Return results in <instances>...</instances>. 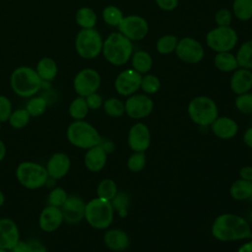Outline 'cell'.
Instances as JSON below:
<instances>
[{"label":"cell","mask_w":252,"mask_h":252,"mask_svg":"<svg viewBox=\"0 0 252 252\" xmlns=\"http://www.w3.org/2000/svg\"><path fill=\"white\" fill-rule=\"evenodd\" d=\"M47 108V100L43 96L33 95L30 97L26 104V109L32 117H38L42 115Z\"/></svg>","instance_id":"obj_32"},{"label":"cell","mask_w":252,"mask_h":252,"mask_svg":"<svg viewBox=\"0 0 252 252\" xmlns=\"http://www.w3.org/2000/svg\"><path fill=\"white\" fill-rule=\"evenodd\" d=\"M102 105L106 114L111 117H120L125 112L124 103L116 97L107 98Z\"/></svg>","instance_id":"obj_37"},{"label":"cell","mask_w":252,"mask_h":252,"mask_svg":"<svg viewBox=\"0 0 252 252\" xmlns=\"http://www.w3.org/2000/svg\"><path fill=\"white\" fill-rule=\"evenodd\" d=\"M101 52L108 63L121 66L126 64L132 56L133 44L122 33L112 32L103 40Z\"/></svg>","instance_id":"obj_3"},{"label":"cell","mask_w":252,"mask_h":252,"mask_svg":"<svg viewBox=\"0 0 252 252\" xmlns=\"http://www.w3.org/2000/svg\"><path fill=\"white\" fill-rule=\"evenodd\" d=\"M230 195L235 200H246L252 195V181L245 179L236 180L230 187Z\"/></svg>","instance_id":"obj_28"},{"label":"cell","mask_w":252,"mask_h":252,"mask_svg":"<svg viewBox=\"0 0 252 252\" xmlns=\"http://www.w3.org/2000/svg\"><path fill=\"white\" fill-rule=\"evenodd\" d=\"M96 194L98 198L111 201L117 194L116 183L112 179H103L99 182L96 188Z\"/></svg>","instance_id":"obj_33"},{"label":"cell","mask_w":252,"mask_h":252,"mask_svg":"<svg viewBox=\"0 0 252 252\" xmlns=\"http://www.w3.org/2000/svg\"><path fill=\"white\" fill-rule=\"evenodd\" d=\"M0 123H1V122H0Z\"/></svg>","instance_id":"obj_56"},{"label":"cell","mask_w":252,"mask_h":252,"mask_svg":"<svg viewBox=\"0 0 252 252\" xmlns=\"http://www.w3.org/2000/svg\"><path fill=\"white\" fill-rule=\"evenodd\" d=\"M6 155V147L2 140H0V161L5 158Z\"/></svg>","instance_id":"obj_52"},{"label":"cell","mask_w":252,"mask_h":252,"mask_svg":"<svg viewBox=\"0 0 252 252\" xmlns=\"http://www.w3.org/2000/svg\"><path fill=\"white\" fill-rule=\"evenodd\" d=\"M101 79L99 73L93 68H84L79 71L73 81L76 94L80 96H88L95 93L100 87Z\"/></svg>","instance_id":"obj_10"},{"label":"cell","mask_w":252,"mask_h":252,"mask_svg":"<svg viewBox=\"0 0 252 252\" xmlns=\"http://www.w3.org/2000/svg\"><path fill=\"white\" fill-rule=\"evenodd\" d=\"M30 118H31V115L29 114L26 108H18L12 111L8 121L13 128L21 129V128H24L29 123Z\"/></svg>","instance_id":"obj_36"},{"label":"cell","mask_w":252,"mask_h":252,"mask_svg":"<svg viewBox=\"0 0 252 252\" xmlns=\"http://www.w3.org/2000/svg\"><path fill=\"white\" fill-rule=\"evenodd\" d=\"M113 210H115L120 217L124 218L127 215V206L129 205V196L124 193L120 192L114 196V198L110 201Z\"/></svg>","instance_id":"obj_38"},{"label":"cell","mask_w":252,"mask_h":252,"mask_svg":"<svg viewBox=\"0 0 252 252\" xmlns=\"http://www.w3.org/2000/svg\"><path fill=\"white\" fill-rule=\"evenodd\" d=\"M89 106L84 96H77L69 105L68 111L74 120H84L89 112Z\"/></svg>","instance_id":"obj_29"},{"label":"cell","mask_w":252,"mask_h":252,"mask_svg":"<svg viewBox=\"0 0 252 252\" xmlns=\"http://www.w3.org/2000/svg\"><path fill=\"white\" fill-rule=\"evenodd\" d=\"M160 88V81L159 79L153 75V74H146L144 77H142L141 82V89L149 94L157 93Z\"/></svg>","instance_id":"obj_39"},{"label":"cell","mask_w":252,"mask_h":252,"mask_svg":"<svg viewBox=\"0 0 252 252\" xmlns=\"http://www.w3.org/2000/svg\"><path fill=\"white\" fill-rule=\"evenodd\" d=\"M213 133L220 139L227 140L233 138L238 130L236 122L228 117H219L212 124Z\"/></svg>","instance_id":"obj_22"},{"label":"cell","mask_w":252,"mask_h":252,"mask_svg":"<svg viewBox=\"0 0 252 252\" xmlns=\"http://www.w3.org/2000/svg\"><path fill=\"white\" fill-rule=\"evenodd\" d=\"M212 233L220 241H233L252 237V231L248 222L241 217L233 214L219 216L213 226Z\"/></svg>","instance_id":"obj_1"},{"label":"cell","mask_w":252,"mask_h":252,"mask_svg":"<svg viewBox=\"0 0 252 252\" xmlns=\"http://www.w3.org/2000/svg\"><path fill=\"white\" fill-rule=\"evenodd\" d=\"M71 167V159L64 153L53 154L46 163L48 176L52 179H61L64 177Z\"/></svg>","instance_id":"obj_17"},{"label":"cell","mask_w":252,"mask_h":252,"mask_svg":"<svg viewBox=\"0 0 252 252\" xmlns=\"http://www.w3.org/2000/svg\"><path fill=\"white\" fill-rule=\"evenodd\" d=\"M238 67L244 69H252V39L242 43L236 54Z\"/></svg>","instance_id":"obj_30"},{"label":"cell","mask_w":252,"mask_h":252,"mask_svg":"<svg viewBox=\"0 0 252 252\" xmlns=\"http://www.w3.org/2000/svg\"><path fill=\"white\" fill-rule=\"evenodd\" d=\"M63 220V215L60 208L48 205L39 215L38 225L41 230L45 232H52L62 224Z\"/></svg>","instance_id":"obj_19"},{"label":"cell","mask_w":252,"mask_h":252,"mask_svg":"<svg viewBox=\"0 0 252 252\" xmlns=\"http://www.w3.org/2000/svg\"><path fill=\"white\" fill-rule=\"evenodd\" d=\"M76 24L81 29H94L96 25V13L90 7H81L75 14Z\"/></svg>","instance_id":"obj_25"},{"label":"cell","mask_w":252,"mask_h":252,"mask_svg":"<svg viewBox=\"0 0 252 252\" xmlns=\"http://www.w3.org/2000/svg\"><path fill=\"white\" fill-rule=\"evenodd\" d=\"M146 165V155L144 152H135L127 161L128 168L133 172L141 171Z\"/></svg>","instance_id":"obj_40"},{"label":"cell","mask_w":252,"mask_h":252,"mask_svg":"<svg viewBox=\"0 0 252 252\" xmlns=\"http://www.w3.org/2000/svg\"><path fill=\"white\" fill-rule=\"evenodd\" d=\"M66 136L73 146L88 150L97 146L101 142V137L97 130L85 120H75L66 131Z\"/></svg>","instance_id":"obj_4"},{"label":"cell","mask_w":252,"mask_h":252,"mask_svg":"<svg viewBox=\"0 0 252 252\" xmlns=\"http://www.w3.org/2000/svg\"><path fill=\"white\" fill-rule=\"evenodd\" d=\"M103 40L98 31L94 29H81L75 38V49L84 59H94L102 51Z\"/></svg>","instance_id":"obj_6"},{"label":"cell","mask_w":252,"mask_h":252,"mask_svg":"<svg viewBox=\"0 0 252 252\" xmlns=\"http://www.w3.org/2000/svg\"><path fill=\"white\" fill-rule=\"evenodd\" d=\"M113 213L111 202L98 197L89 201L85 207V219L96 229L107 228L113 220Z\"/></svg>","instance_id":"obj_5"},{"label":"cell","mask_w":252,"mask_h":252,"mask_svg":"<svg viewBox=\"0 0 252 252\" xmlns=\"http://www.w3.org/2000/svg\"><path fill=\"white\" fill-rule=\"evenodd\" d=\"M151 144L149 128L144 123L133 125L128 134V145L134 152H145Z\"/></svg>","instance_id":"obj_16"},{"label":"cell","mask_w":252,"mask_h":252,"mask_svg":"<svg viewBox=\"0 0 252 252\" xmlns=\"http://www.w3.org/2000/svg\"><path fill=\"white\" fill-rule=\"evenodd\" d=\"M238 252H252V241L244 243L239 249Z\"/></svg>","instance_id":"obj_51"},{"label":"cell","mask_w":252,"mask_h":252,"mask_svg":"<svg viewBox=\"0 0 252 252\" xmlns=\"http://www.w3.org/2000/svg\"><path fill=\"white\" fill-rule=\"evenodd\" d=\"M4 202H5V196H4L3 192L0 190V207H1V206H3Z\"/></svg>","instance_id":"obj_53"},{"label":"cell","mask_w":252,"mask_h":252,"mask_svg":"<svg viewBox=\"0 0 252 252\" xmlns=\"http://www.w3.org/2000/svg\"><path fill=\"white\" fill-rule=\"evenodd\" d=\"M240 177L245 180L252 181V166H244L239 171Z\"/></svg>","instance_id":"obj_49"},{"label":"cell","mask_w":252,"mask_h":252,"mask_svg":"<svg viewBox=\"0 0 252 252\" xmlns=\"http://www.w3.org/2000/svg\"><path fill=\"white\" fill-rule=\"evenodd\" d=\"M230 89L236 94L248 93L252 89V72L249 69H236L230 78Z\"/></svg>","instance_id":"obj_20"},{"label":"cell","mask_w":252,"mask_h":252,"mask_svg":"<svg viewBox=\"0 0 252 252\" xmlns=\"http://www.w3.org/2000/svg\"><path fill=\"white\" fill-rule=\"evenodd\" d=\"M18 181L28 189H38L46 184L49 176L44 166L33 161H23L16 169Z\"/></svg>","instance_id":"obj_7"},{"label":"cell","mask_w":252,"mask_h":252,"mask_svg":"<svg viewBox=\"0 0 252 252\" xmlns=\"http://www.w3.org/2000/svg\"><path fill=\"white\" fill-rule=\"evenodd\" d=\"M9 251L10 252H29V243L19 240L18 243Z\"/></svg>","instance_id":"obj_48"},{"label":"cell","mask_w":252,"mask_h":252,"mask_svg":"<svg viewBox=\"0 0 252 252\" xmlns=\"http://www.w3.org/2000/svg\"><path fill=\"white\" fill-rule=\"evenodd\" d=\"M68 195L66 193V191L61 188V187H56L53 188L47 197V202L49 206H54V207H58L60 208L63 203L66 201Z\"/></svg>","instance_id":"obj_41"},{"label":"cell","mask_w":252,"mask_h":252,"mask_svg":"<svg viewBox=\"0 0 252 252\" xmlns=\"http://www.w3.org/2000/svg\"><path fill=\"white\" fill-rule=\"evenodd\" d=\"M35 71L42 81L52 82L58 74V66L51 57H42L37 61Z\"/></svg>","instance_id":"obj_24"},{"label":"cell","mask_w":252,"mask_h":252,"mask_svg":"<svg viewBox=\"0 0 252 252\" xmlns=\"http://www.w3.org/2000/svg\"><path fill=\"white\" fill-rule=\"evenodd\" d=\"M12 102L4 94H0V122H6L12 113Z\"/></svg>","instance_id":"obj_43"},{"label":"cell","mask_w":252,"mask_h":252,"mask_svg":"<svg viewBox=\"0 0 252 252\" xmlns=\"http://www.w3.org/2000/svg\"><path fill=\"white\" fill-rule=\"evenodd\" d=\"M84 200L76 195L68 196L66 201L60 207L63 215V220L69 223H77L85 218Z\"/></svg>","instance_id":"obj_15"},{"label":"cell","mask_w":252,"mask_h":252,"mask_svg":"<svg viewBox=\"0 0 252 252\" xmlns=\"http://www.w3.org/2000/svg\"><path fill=\"white\" fill-rule=\"evenodd\" d=\"M119 32L131 41L143 39L149 32V24L145 18L138 15L123 17L118 25Z\"/></svg>","instance_id":"obj_11"},{"label":"cell","mask_w":252,"mask_h":252,"mask_svg":"<svg viewBox=\"0 0 252 252\" xmlns=\"http://www.w3.org/2000/svg\"><path fill=\"white\" fill-rule=\"evenodd\" d=\"M106 159V151L100 145H97L88 149L84 158V162L90 171L97 172L104 167Z\"/></svg>","instance_id":"obj_21"},{"label":"cell","mask_w":252,"mask_h":252,"mask_svg":"<svg viewBox=\"0 0 252 252\" xmlns=\"http://www.w3.org/2000/svg\"><path fill=\"white\" fill-rule=\"evenodd\" d=\"M232 20L231 12L226 8H220L217 11L215 15V21L220 27H227L230 26Z\"/></svg>","instance_id":"obj_44"},{"label":"cell","mask_w":252,"mask_h":252,"mask_svg":"<svg viewBox=\"0 0 252 252\" xmlns=\"http://www.w3.org/2000/svg\"><path fill=\"white\" fill-rule=\"evenodd\" d=\"M132 66L140 74H147L153 66V58L149 52L144 50L136 51L132 55Z\"/></svg>","instance_id":"obj_26"},{"label":"cell","mask_w":252,"mask_h":252,"mask_svg":"<svg viewBox=\"0 0 252 252\" xmlns=\"http://www.w3.org/2000/svg\"><path fill=\"white\" fill-rule=\"evenodd\" d=\"M0 252H8V250H5V249H2V248H0Z\"/></svg>","instance_id":"obj_54"},{"label":"cell","mask_w":252,"mask_h":252,"mask_svg":"<svg viewBox=\"0 0 252 252\" xmlns=\"http://www.w3.org/2000/svg\"><path fill=\"white\" fill-rule=\"evenodd\" d=\"M123 17V12L114 5L106 6L102 11V19L104 23L111 27H118Z\"/></svg>","instance_id":"obj_35"},{"label":"cell","mask_w":252,"mask_h":252,"mask_svg":"<svg viewBox=\"0 0 252 252\" xmlns=\"http://www.w3.org/2000/svg\"><path fill=\"white\" fill-rule=\"evenodd\" d=\"M12 91L21 97H32L40 90L42 80L35 69L30 66L17 67L10 76Z\"/></svg>","instance_id":"obj_2"},{"label":"cell","mask_w":252,"mask_h":252,"mask_svg":"<svg viewBox=\"0 0 252 252\" xmlns=\"http://www.w3.org/2000/svg\"><path fill=\"white\" fill-rule=\"evenodd\" d=\"M178 38L173 34H164L160 36L156 44L157 51L160 54H169L175 51Z\"/></svg>","instance_id":"obj_34"},{"label":"cell","mask_w":252,"mask_h":252,"mask_svg":"<svg viewBox=\"0 0 252 252\" xmlns=\"http://www.w3.org/2000/svg\"><path fill=\"white\" fill-rule=\"evenodd\" d=\"M125 112L133 119L145 118L151 114L154 101L146 94H132L124 103Z\"/></svg>","instance_id":"obj_13"},{"label":"cell","mask_w":252,"mask_h":252,"mask_svg":"<svg viewBox=\"0 0 252 252\" xmlns=\"http://www.w3.org/2000/svg\"><path fill=\"white\" fill-rule=\"evenodd\" d=\"M232 11L238 20L249 21L252 19V0H233Z\"/></svg>","instance_id":"obj_31"},{"label":"cell","mask_w":252,"mask_h":252,"mask_svg":"<svg viewBox=\"0 0 252 252\" xmlns=\"http://www.w3.org/2000/svg\"><path fill=\"white\" fill-rule=\"evenodd\" d=\"M243 141H244V143H245L248 147L252 148V127L248 128V129L245 131V133H244V135H243Z\"/></svg>","instance_id":"obj_50"},{"label":"cell","mask_w":252,"mask_h":252,"mask_svg":"<svg viewBox=\"0 0 252 252\" xmlns=\"http://www.w3.org/2000/svg\"><path fill=\"white\" fill-rule=\"evenodd\" d=\"M236 32L230 27H220L211 30L206 35L207 45L216 52H228L237 43Z\"/></svg>","instance_id":"obj_9"},{"label":"cell","mask_w":252,"mask_h":252,"mask_svg":"<svg viewBox=\"0 0 252 252\" xmlns=\"http://www.w3.org/2000/svg\"><path fill=\"white\" fill-rule=\"evenodd\" d=\"M142 77V74L138 73L134 69H126L116 77L114 81V88L121 95H132L141 88Z\"/></svg>","instance_id":"obj_14"},{"label":"cell","mask_w":252,"mask_h":252,"mask_svg":"<svg viewBox=\"0 0 252 252\" xmlns=\"http://www.w3.org/2000/svg\"><path fill=\"white\" fill-rule=\"evenodd\" d=\"M85 98H86L87 104H88L90 109H94V110L98 109L103 104V100H102L101 95L99 94H97L96 92L89 94Z\"/></svg>","instance_id":"obj_45"},{"label":"cell","mask_w":252,"mask_h":252,"mask_svg":"<svg viewBox=\"0 0 252 252\" xmlns=\"http://www.w3.org/2000/svg\"><path fill=\"white\" fill-rule=\"evenodd\" d=\"M235 106L242 113H252V94L245 93L238 94L235 98Z\"/></svg>","instance_id":"obj_42"},{"label":"cell","mask_w":252,"mask_h":252,"mask_svg":"<svg viewBox=\"0 0 252 252\" xmlns=\"http://www.w3.org/2000/svg\"><path fill=\"white\" fill-rule=\"evenodd\" d=\"M103 240L105 245L113 251H123L130 243L127 233L121 229L107 230L103 235Z\"/></svg>","instance_id":"obj_23"},{"label":"cell","mask_w":252,"mask_h":252,"mask_svg":"<svg viewBox=\"0 0 252 252\" xmlns=\"http://www.w3.org/2000/svg\"><path fill=\"white\" fill-rule=\"evenodd\" d=\"M179 0H156L158 8L164 11H173L177 8Z\"/></svg>","instance_id":"obj_46"},{"label":"cell","mask_w":252,"mask_h":252,"mask_svg":"<svg viewBox=\"0 0 252 252\" xmlns=\"http://www.w3.org/2000/svg\"><path fill=\"white\" fill-rule=\"evenodd\" d=\"M249 199H250V200H251V201H252V195H251V196H250V198H249Z\"/></svg>","instance_id":"obj_55"},{"label":"cell","mask_w":252,"mask_h":252,"mask_svg":"<svg viewBox=\"0 0 252 252\" xmlns=\"http://www.w3.org/2000/svg\"><path fill=\"white\" fill-rule=\"evenodd\" d=\"M215 66L221 72H232L238 68L236 57L228 52H219L214 59Z\"/></svg>","instance_id":"obj_27"},{"label":"cell","mask_w":252,"mask_h":252,"mask_svg":"<svg viewBox=\"0 0 252 252\" xmlns=\"http://www.w3.org/2000/svg\"><path fill=\"white\" fill-rule=\"evenodd\" d=\"M28 243H29V252H47V249L45 248V246L36 240H32Z\"/></svg>","instance_id":"obj_47"},{"label":"cell","mask_w":252,"mask_h":252,"mask_svg":"<svg viewBox=\"0 0 252 252\" xmlns=\"http://www.w3.org/2000/svg\"><path fill=\"white\" fill-rule=\"evenodd\" d=\"M175 52L181 61L188 64L199 63L205 55L202 44L197 39L188 36L178 40Z\"/></svg>","instance_id":"obj_12"},{"label":"cell","mask_w":252,"mask_h":252,"mask_svg":"<svg viewBox=\"0 0 252 252\" xmlns=\"http://www.w3.org/2000/svg\"><path fill=\"white\" fill-rule=\"evenodd\" d=\"M20 240V233L16 222L10 219H0V248L11 250Z\"/></svg>","instance_id":"obj_18"},{"label":"cell","mask_w":252,"mask_h":252,"mask_svg":"<svg viewBox=\"0 0 252 252\" xmlns=\"http://www.w3.org/2000/svg\"><path fill=\"white\" fill-rule=\"evenodd\" d=\"M218 106L208 96H197L188 104V114L193 122L200 126L211 125L218 118Z\"/></svg>","instance_id":"obj_8"}]
</instances>
